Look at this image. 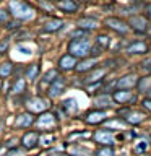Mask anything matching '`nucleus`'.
I'll list each match as a JSON object with an SVG mask.
<instances>
[{
    "label": "nucleus",
    "mask_w": 151,
    "mask_h": 156,
    "mask_svg": "<svg viewBox=\"0 0 151 156\" xmlns=\"http://www.w3.org/2000/svg\"><path fill=\"white\" fill-rule=\"evenodd\" d=\"M8 13L16 21H29L36 16V8L24 0H8Z\"/></svg>",
    "instance_id": "1"
},
{
    "label": "nucleus",
    "mask_w": 151,
    "mask_h": 156,
    "mask_svg": "<svg viewBox=\"0 0 151 156\" xmlns=\"http://www.w3.org/2000/svg\"><path fill=\"white\" fill-rule=\"evenodd\" d=\"M91 41L88 37H80V39H70L67 47V54H70L72 57H75L76 60L90 57V49H91Z\"/></svg>",
    "instance_id": "2"
},
{
    "label": "nucleus",
    "mask_w": 151,
    "mask_h": 156,
    "mask_svg": "<svg viewBox=\"0 0 151 156\" xmlns=\"http://www.w3.org/2000/svg\"><path fill=\"white\" fill-rule=\"evenodd\" d=\"M117 115H119L128 127L130 125H133V127L140 125L141 122H145L146 117H148V114H146L145 111L133 109L132 106H125V107H122V109H119V111H117Z\"/></svg>",
    "instance_id": "3"
},
{
    "label": "nucleus",
    "mask_w": 151,
    "mask_h": 156,
    "mask_svg": "<svg viewBox=\"0 0 151 156\" xmlns=\"http://www.w3.org/2000/svg\"><path fill=\"white\" fill-rule=\"evenodd\" d=\"M57 114L52 111H46L42 114H37L36 120H34V125L37 127L39 133H44V132H54V129L57 127Z\"/></svg>",
    "instance_id": "4"
},
{
    "label": "nucleus",
    "mask_w": 151,
    "mask_h": 156,
    "mask_svg": "<svg viewBox=\"0 0 151 156\" xmlns=\"http://www.w3.org/2000/svg\"><path fill=\"white\" fill-rule=\"evenodd\" d=\"M24 106H26V111L31 112V114H42L51 109V102L49 99L42 96H33V98H28L24 101Z\"/></svg>",
    "instance_id": "5"
},
{
    "label": "nucleus",
    "mask_w": 151,
    "mask_h": 156,
    "mask_svg": "<svg viewBox=\"0 0 151 156\" xmlns=\"http://www.w3.org/2000/svg\"><path fill=\"white\" fill-rule=\"evenodd\" d=\"M111 98L114 101V104H120V106H132L138 101L136 93L132 90H114L111 93Z\"/></svg>",
    "instance_id": "6"
},
{
    "label": "nucleus",
    "mask_w": 151,
    "mask_h": 156,
    "mask_svg": "<svg viewBox=\"0 0 151 156\" xmlns=\"http://www.w3.org/2000/svg\"><path fill=\"white\" fill-rule=\"evenodd\" d=\"M93 140L99 146H114L115 143V133L107 129H97L93 133Z\"/></svg>",
    "instance_id": "7"
},
{
    "label": "nucleus",
    "mask_w": 151,
    "mask_h": 156,
    "mask_svg": "<svg viewBox=\"0 0 151 156\" xmlns=\"http://www.w3.org/2000/svg\"><path fill=\"white\" fill-rule=\"evenodd\" d=\"M106 75H107V67H96L88 73L86 78H83V83L86 86H97L102 83Z\"/></svg>",
    "instance_id": "8"
},
{
    "label": "nucleus",
    "mask_w": 151,
    "mask_h": 156,
    "mask_svg": "<svg viewBox=\"0 0 151 156\" xmlns=\"http://www.w3.org/2000/svg\"><path fill=\"white\" fill-rule=\"evenodd\" d=\"M107 119H109L107 111H101V109H93L90 112H86L85 117H83L85 124H88V125H101V124H104Z\"/></svg>",
    "instance_id": "9"
},
{
    "label": "nucleus",
    "mask_w": 151,
    "mask_h": 156,
    "mask_svg": "<svg viewBox=\"0 0 151 156\" xmlns=\"http://www.w3.org/2000/svg\"><path fill=\"white\" fill-rule=\"evenodd\" d=\"M65 88H67L65 78H62L60 75H58L55 80L49 85V88H47L46 91H47V96L51 98V99H55V98H60L63 93H65Z\"/></svg>",
    "instance_id": "10"
},
{
    "label": "nucleus",
    "mask_w": 151,
    "mask_h": 156,
    "mask_svg": "<svg viewBox=\"0 0 151 156\" xmlns=\"http://www.w3.org/2000/svg\"><path fill=\"white\" fill-rule=\"evenodd\" d=\"M37 140H39V132L36 130H28L24 132L23 136L19 138V145L24 151H31L34 148H37Z\"/></svg>",
    "instance_id": "11"
},
{
    "label": "nucleus",
    "mask_w": 151,
    "mask_h": 156,
    "mask_svg": "<svg viewBox=\"0 0 151 156\" xmlns=\"http://www.w3.org/2000/svg\"><path fill=\"white\" fill-rule=\"evenodd\" d=\"M138 78L140 76L136 73H125L115 80V90H133V88H136Z\"/></svg>",
    "instance_id": "12"
},
{
    "label": "nucleus",
    "mask_w": 151,
    "mask_h": 156,
    "mask_svg": "<svg viewBox=\"0 0 151 156\" xmlns=\"http://www.w3.org/2000/svg\"><path fill=\"white\" fill-rule=\"evenodd\" d=\"M104 24H106L107 28H111L112 31L122 34V36L128 34V31H130V28H128V24H127V21H124V20H120V18H117V16H107V18L104 20Z\"/></svg>",
    "instance_id": "13"
},
{
    "label": "nucleus",
    "mask_w": 151,
    "mask_h": 156,
    "mask_svg": "<svg viewBox=\"0 0 151 156\" xmlns=\"http://www.w3.org/2000/svg\"><path fill=\"white\" fill-rule=\"evenodd\" d=\"M34 120H36V115L31 114V112H28V111H24V112H19V114L15 117L13 127L15 129H29V127L34 125Z\"/></svg>",
    "instance_id": "14"
},
{
    "label": "nucleus",
    "mask_w": 151,
    "mask_h": 156,
    "mask_svg": "<svg viewBox=\"0 0 151 156\" xmlns=\"http://www.w3.org/2000/svg\"><path fill=\"white\" fill-rule=\"evenodd\" d=\"M128 28L133 29L135 33L138 34H145L146 33V28H148V20L145 16H141V15H132L128 18Z\"/></svg>",
    "instance_id": "15"
},
{
    "label": "nucleus",
    "mask_w": 151,
    "mask_h": 156,
    "mask_svg": "<svg viewBox=\"0 0 151 156\" xmlns=\"http://www.w3.org/2000/svg\"><path fill=\"white\" fill-rule=\"evenodd\" d=\"M93 102H94V109H101V111L111 109L112 104H114V101L111 98V93H99V94L94 96Z\"/></svg>",
    "instance_id": "16"
},
{
    "label": "nucleus",
    "mask_w": 151,
    "mask_h": 156,
    "mask_svg": "<svg viewBox=\"0 0 151 156\" xmlns=\"http://www.w3.org/2000/svg\"><path fill=\"white\" fill-rule=\"evenodd\" d=\"M76 62L78 60L75 57H72L70 54H63V55L58 58V62H57V70H60V72H72V70H75Z\"/></svg>",
    "instance_id": "17"
},
{
    "label": "nucleus",
    "mask_w": 151,
    "mask_h": 156,
    "mask_svg": "<svg viewBox=\"0 0 151 156\" xmlns=\"http://www.w3.org/2000/svg\"><path fill=\"white\" fill-rule=\"evenodd\" d=\"M148 51H149V47L145 41H133L125 47V52L128 54V55H143V54H146Z\"/></svg>",
    "instance_id": "18"
},
{
    "label": "nucleus",
    "mask_w": 151,
    "mask_h": 156,
    "mask_svg": "<svg viewBox=\"0 0 151 156\" xmlns=\"http://www.w3.org/2000/svg\"><path fill=\"white\" fill-rule=\"evenodd\" d=\"M96 65H97V58H94V57H86V58H81V60L76 62L75 70H76L78 73H88V72H91L93 68H96Z\"/></svg>",
    "instance_id": "19"
},
{
    "label": "nucleus",
    "mask_w": 151,
    "mask_h": 156,
    "mask_svg": "<svg viewBox=\"0 0 151 156\" xmlns=\"http://www.w3.org/2000/svg\"><path fill=\"white\" fill-rule=\"evenodd\" d=\"M65 26V21L60 18H52L42 24V33H58Z\"/></svg>",
    "instance_id": "20"
},
{
    "label": "nucleus",
    "mask_w": 151,
    "mask_h": 156,
    "mask_svg": "<svg viewBox=\"0 0 151 156\" xmlns=\"http://www.w3.org/2000/svg\"><path fill=\"white\" fill-rule=\"evenodd\" d=\"M24 91H26V80H24L23 76H16L13 80L12 86H10V93H12L15 98H18V96L24 94Z\"/></svg>",
    "instance_id": "21"
},
{
    "label": "nucleus",
    "mask_w": 151,
    "mask_h": 156,
    "mask_svg": "<svg viewBox=\"0 0 151 156\" xmlns=\"http://www.w3.org/2000/svg\"><path fill=\"white\" fill-rule=\"evenodd\" d=\"M57 76H58V70H57V68H51V70H47V72L42 75V78H41L39 90H41V91H46L47 88H49V85H51V83L55 80Z\"/></svg>",
    "instance_id": "22"
},
{
    "label": "nucleus",
    "mask_w": 151,
    "mask_h": 156,
    "mask_svg": "<svg viewBox=\"0 0 151 156\" xmlns=\"http://www.w3.org/2000/svg\"><path fill=\"white\" fill-rule=\"evenodd\" d=\"M97 20L93 18V16H81L80 20L76 21V28L83 29V31H93V29L97 28Z\"/></svg>",
    "instance_id": "23"
},
{
    "label": "nucleus",
    "mask_w": 151,
    "mask_h": 156,
    "mask_svg": "<svg viewBox=\"0 0 151 156\" xmlns=\"http://www.w3.org/2000/svg\"><path fill=\"white\" fill-rule=\"evenodd\" d=\"M55 7L63 13H76L78 8H80V5H78L75 0H58L55 3Z\"/></svg>",
    "instance_id": "24"
},
{
    "label": "nucleus",
    "mask_w": 151,
    "mask_h": 156,
    "mask_svg": "<svg viewBox=\"0 0 151 156\" xmlns=\"http://www.w3.org/2000/svg\"><path fill=\"white\" fill-rule=\"evenodd\" d=\"M57 141V136L54 132H44V133H39V140H37V146H42V148H49Z\"/></svg>",
    "instance_id": "25"
},
{
    "label": "nucleus",
    "mask_w": 151,
    "mask_h": 156,
    "mask_svg": "<svg viewBox=\"0 0 151 156\" xmlns=\"http://www.w3.org/2000/svg\"><path fill=\"white\" fill-rule=\"evenodd\" d=\"M104 129H107V130H112V132H115V130H120V127L122 129H125V127H128L125 124L124 120L120 119V117H112V119H107L106 122H104Z\"/></svg>",
    "instance_id": "26"
},
{
    "label": "nucleus",
    "mask_w": 151,
    "mask_h": 156,
    "mask_svg": "<svg viewBox=\"0 0 151 156\" xmlns=\"http://www.w3.org/2000/svg\"><path fill=\"white\" fill-rule=\"evenodd\" d=\"M39 75V63H29V65H26V68H24V80H29V81H34Z\"/></svg>",
    "instance_id": "27"
},
{
    "label": "nucleus",
    "mask_w": 151,
    "mask_h": 156,
    "mask_svg": "<svg viewBox=\"0 0 151 156\" xmlns=\"http://www.w3.org/2000/svg\"><path fill=\"white\" fill-rule=\"evenodd\" d=\"M68 154L70 156H93V151L83 145H73L68 148Z\"/></svg>",
    "instance_id": "28"
},
{
    "label": "nucleus",
    "mask_w": 151,
    "mask_h": 156,
    "mask_svg": "<svg viewBox=\"0 0 151 156\" xmlns=\"http://www.w3.org/2000/svg\"><path fill=\"white\" fill-rule=\"evenodd\" d=\"M62 107H63V111H65L67 115H72V114H75V112H78V104H76L75 98H68V99H65L62 102Z\"/></svg>",
    "instance_id": "29"
},
{
    "label": "nucleus",
    "mask_w": 151,
    "mask_h": 156,
    "mask_svg": "<svg viewBox=\"0 0 151 156\" xmlns=\"http://www.w3.org/2000/svg\"><path fill=\"white\" fill-rule=\"evenodd\" d=\"M94 46H97L101 51H106V49H109V46H111V37L107 36V34H97L96 39H94Z\"/></svg>",
    "instance_id": "30"
},
{
    "label": "nucleus",
    "mask_w": 151,
    "mask_h": 156,
    "mask_svg": "<svg viewBox=\"0 0 151 156\" xmlns=\"http://www.w3.org/2000/svg\"><path fill=\"white\" fill-rule=\"evenodd\" d=\"M136 88H138L140 91H145V93L151 91V75H146V76H141V78H138Z\"/></svg>",
    "instance_id": "31"
},
{
    "label": "nucleus",
    "mask_w": 151,
    "mask_h": 156,
    "mask_svg": "<svg viewBox=\"0 0 151 156\" xmlns=\"http://www.w3.org/2000/svg\"><path fill=\"white\" fill-rule=\"evenodd\" d=\"M15 70V65L12 62H3L2 65H0V78H8L12 76V73Z\"/></svg>",
    "instance_id": "32"
},
{
    "label": "nucleus",
    "mask_w": 151,
    "mask_h": 156,
    "mask_svg": "<svg viewBox=\"0 0 151 156\" xmlns=\"http://www.w3.org/2000/svg\"><path fill=\"white\" fill-rule=\"evenodd\" d=\"M93 156H115V151L112 146H99V148L93 153Z\"/></svg>",
    "instance_id": "33"
},
{
    "label": "nucleus",
    "mask_w": 151,
    "mask_h": 156,
    "mask_svg": "<svg viewBox=\"0 0 151 156\" xmlns=\"http://www.w3.org/2000/svg\"><path fill=\"white\" fill-rule=\"evenodd\" d=\"M146 150H148V141H145V140H140L133 145V153L135 154H145Z\"/></svg>",
    "instance_id": "34"
},
{
    "label": "nucleus",
    "mask_w": 151,
    "mask_h": 156,
    "mask_svg": "<svg viewBox=\"0 0 151 156\" xmlns=\"http://www.w3.org/2000/svg\"><path fill=\"white\" fill-rule=\"evenodd\" d=\"M5 28H7L8 31H16V29L21 28V23L16 21V20H8V21L5 23Z\"/></svg>",
    "instance_id": "35"
},
{
    "label": "nucleus",
    "mask_w": 151,
    "mask_h": 156,
    "mask_svg": "<svg viewBox=\"0 0 151 156\" xmlns=\"http://www.w3.org/2000/svg\"><path fill=\"white\" fill-rule=\"evenodd\" d=\"M88 132L86 130H78V132H72V133H68V141L70 143H73L75 141V138H78V136H86Z\"/></svg>",
    "instance_id": "36"
},
{
    "label": "nucleus",
    "mask_w": 151,
    "mask_h": 156,
    "mask_svg": "<svg viewBox=\"0 0 151 156\" xmlns=\"http://www.w3.org/2000/svg\"><path fill=\"white\" fill-rule=\"evenodd\" d=\"M86 34H88V31H83V29L76 28L75 31H72V33H70V39H80V37H86Z\"/></svg>",
    "instance_id": "37"
},
{
    "label": "nucleus",
    "mask_w": 151,
    "mask_h": 156,
    "mask_svg": "<svg viewBox=\"0 0 151 156\" xmlns=\"http://www.w3.org/2000/svg\"><path fill=\"white\" fill-rule=\"evenodd\" d=\"M5 156H24V150L23 148H18V146H15V148L8 150Z\"/></svg>",
    "instance_id": "38"
},
{
    "label": "nucleus",
    "mask_w": 151,
    "mask_h": 156,
    "mask_svg": "<svg viewBox=\"0 0 151 156\" xmlns=\"http://www.w3.org/2000/svg\"><path fill=\"white\" fill-rule=\"evenodd\" d=\"M141 70H143L146 75H151V58H146L145 62H141Z\"/></svg>",
    "instance_id": "39"
},
{
    "label": "nucleus",
    "mask_w": 151,
    "mask_h": 156,
    "mask_svg": "<svg viewBox=\"0 0 151 156\" xmlns=\"http://www.w3.org/2000/svg\"><path fill=\"white\" fill-rule=\"evenodd\" d=\"M141 107H143V111L148 114V112H151V98L146 96L143 101H141Z\"/></svg>",
    "instance_id": "40"
},
{
    "label": "nucleus",
    "mask_w": 151,
    "mask_h": 156,
    "mask_svg": "<svg viewBox=\"0 0 151 156\" xmlns=\"http://www.w3.org/2000/svg\"><path fill=\"white\" fill-rule=\"evenodd\" d=\"M10 20V13H8V10H5V8H0V24H5Z\"/></svg>",
    "instance_id": "41"
},
{
    "label": "nucleus",
    "mask_w": 151,
    "mask_h": 156,
    "mask_svg": "<svg viewBox=\"0 0 151 156\" xmlns=\"http://www.w3.org/2000/svg\"><path fill=\"white\" fill-rule=\"evenodd\" d=\"M104 52V51H101L97 46H91V49H90V57H94V58H97L101 55V54Z\"/></svg>",
    "instance_id": "42"
},
{
    "label": "nucleus",
    "mask_w": 151,
    "mask_h": 156,
    "mask_svg": "<svg viewBox=\"0 0 151 156\" xmlns=\"http://www.w3.org/2000/svg\"><path fill=\"white\" fill-rule=\"evenodd\" d=\"M8 46H10V37H5L3 41H0V54H5L8 51Z\"/></svg>",
    "instance_id": "43"
},
{
    "label": "nucleus",
    "mask_w": 151,
    "mask_h": 156,
    "mask_svg": "<svg viewBox=\"0 0 151 156\" xmlns=\"http://www.w3.org/2000/svg\"><path fill=\"white\" fill-rule=\"evenodd\" d=\"M16 143H18V140L16 138H12V140H8L7 143H3V146H5V148H8V150H12V148L16 146Z\"/></svg>",
    "instance_id": "44"
},
{
    "label": "nucleus",
    "mask_w": 151,
    "mask_h": 156,
    "mask_svg": "<svg viewBox=\"0 0 151 156\" xmlns=\"http://www.w3.org/2000/svg\"><path fill=\"white\" fill-rule=\"evenodd\" d=\"M145 15H146L145 18L151 20V3H146V5H145Z\"/></svg>",
    "instance_id": "45"
},
{
    "label": "nucleus",
    "mask_w": 151,
    "mask_h": 156,
    "mask_svg": "<svg viewBox=\"0 0 151 156\" xmlns=\"http://www.w3.org/2000/svg\"><path fill=\"white\" fill-rule=\"evenodd\" d=\"M46 156H63V153H60V151H51V153H47Z\"/></svg>",
    "instance_id": "46"
},
{
    "label": "nucleus",
    "mask_w": 151,
    "mask_h": 156,
    "mask_svg": "<svg viewBox=\"0 0 151 156\" xmlns=\"http://www.w3.org/2000/svg\"><path fill=\"white\" fill-rule=\"evenodd\" d=\"M146 33L151 34V23H148V28H146Z\"/></svg>",
    "instance_id": "47"
},
{
    "label": "nucleus",
    "mask_w": 151,
    "mask_h": 156,
    "mask_svg": "<svg viewBox=\"0 0 151 156\" xmlns=\"http://www.w3.org/2000/svg\"><path fill=\"white\" fill-rule=\"evenodd\" d=\"M81 2H90V0H81Z\"/></svg>",
    "instance_id": "48"
},
{
    "label": "nucleus",
    "mask_w": 151,
    "mask_h": 156,
    "mask_svg": "<svg viewBox=\"0 0 151 156\" xmlns=\"http://www.w3.org/2000/svg\"><path fill=\"white\" fill-rule=\"evenodd\" d=\"M0 88H2V80H0Z\"/></svg>",
    "instance_id": "49"
},
{
    "label": "nucleus",
    "mask_w": 151,
    "mask_h": 156,
    "mask_svg": "<svg viewBox=\"0 0 151 156\" xmlns=\"http://www.w3.org/2000/svg\"><path fill=\"white\" fill-rule=\"evenodd\" d=\"M148 93H149V98H151V91H148Z\"/></svg>",
    "instance_id": "50"
}]
</instances>
